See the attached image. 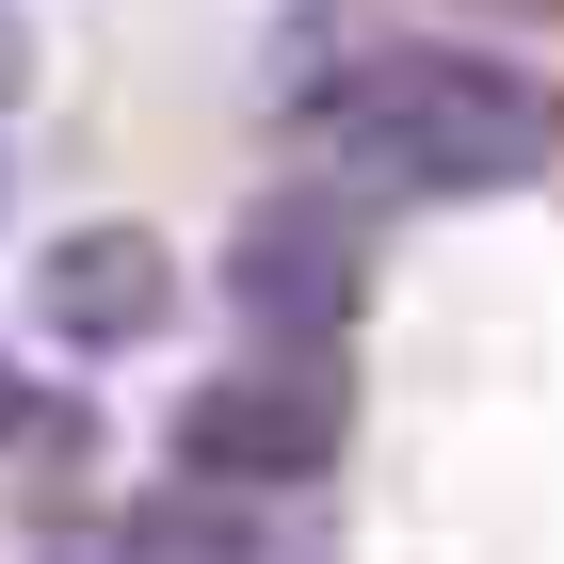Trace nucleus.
<instances>
[{"instance_id":"obj_2","label":"nucleus","mask_w":564,"mask_h":564,"mask_svg":"<svg viewBox=\"0 0 564 564\" xmlns=\"http://www.w3.org/2000/svg\"><path fill=\"white\" fill-rule=\"evenodd\" d=\"M339 468V371L323 355H226L177 388V484H226V500H306Z\"/></svg>"},{"instance_id":"obj_6","label":"nucleus","mask_w":564,"mask_h":564,"mask_svg":"<svg viewBox=\"0 0 564 564\" xmlns=\"http://www.w3.org/2000/svg\"><path fill=\"white\" fill-rule=\"evenodd\" d=\"M48 564H113V549H97V532H82V549H48Z\"/></svg>"},{"instance_id":"obj_3","label":"nucleus","mask_w":564,"mask_h":564,"mask_svg":"<svg viewBox=\"0 0 564 564\" xmlns=\"http://www.w3.org/2000/svg\"><path fill=\"white\" fill-rule=\"evenodd\" d=\"M226 306H242L259 355H323L355 306H371L355 210H339V194H242V226H226Z\"/></svg>"},{"instance_id":"obj_1","label":"nucleus","mask_w":564,"mask_h":564,"mask_svg":"<svg viewBox=\"0 0 564 564\" xmlns=\"http://www.w3.org/2000/svg\"><path fill=\"white\" fill-rule=\"evenodd\" d=\"M549 82L500 65V48H371L339 97H323V162L355 194H435V210H468V194H517L549 162Z\"/></svg>"},{"instance_id":"obj_4","label":"nucleus","mask_w":564,"mask_h":564,"mask_svg":"<svg viewBox=\"0 0 564 564\" xmlns=\"http://www.w3.org/2000/svg\"><path fill=\"white\" fill-rule=\"evenodd\" d=\"M33 323H48L65 355L162 339V323H177V242H162V226H130V210H97V226H65V242H33Z\"/></svg>"},{"instance_id":"obj_5","label":"nucleus","mask_w":564,"mask_h":564,"mask_svg":"<svg viewBox=\"0 0 564 564\" xmlns=\"http://www.w3.org/2000/svg\"><path fill=\"white\" fill-rule=\"evenodd\" d=\"M17 82H33V48H17V0H0V97H17Z\"/></svg>"}]
</instances>
